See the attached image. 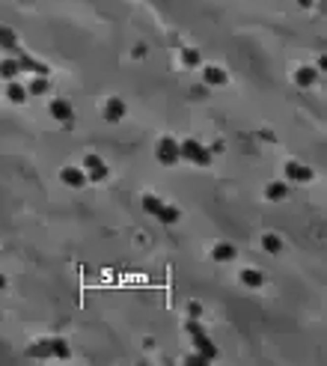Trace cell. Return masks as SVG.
Segmentation results:
<instances>
[{
  "label": "cell",
  "mask_w": 327,
  "mask_h": 366,
  "mask_svg": "<svg viewBox=\"0 0 327 366\" xmlns=\"http://www.w3.org/2000/svg\"><path fill=\"white\" fill-rule=\"evenodd\" d=\"M179 158L194 161V164H199V167H208V164H211V149L199 146L196 140H185V143H179Z\"/></svg>",
  "instance_id": "obj_1"
},
{
  "label": "cell",
  "mask_w": 327,
  "mask_h": 366,
  "mask_svg": "<svg viewBox=\"0 0 327 366\" xmlns=\"http://www.w3.org/2000/svg\"><path fill=\"white\" fill-rule=\"evenodd\" d=\"M158 161H161V164H176V161H179V143H176L173 137H164V140L158 143Z\"/></svg>",
  "instance_id": "obj_2"
},
{
  "label": "cell",
  "mask_w": 327,
  "mask_h": 366,
  "mask_svg": "<svg viewBox=\"0 0 327 366\" xmlns=\"http://www.w3.org/2000/svg\"><path fill=\"white\" fill-rule=\"evenodd\" d=\"M48 110H51V116H54L57 122H68V119L74 116V108H71V105H68L65 99H54Z\"/></svg>",
  "instance_id": "obj_3"
},
{
  "label": "cell",
  "mask_w": 327,
  "mask_h": 366,
  "mask_svg": "<svg viewBox=\"0 0 327 366\" xmlns=\"http://www.w3.org/2000/svg\"><path fill=\"white\" fill-rule=\"evenodd\" d=\"M60 179H63V185H68V188H80V185L87 182V173L77 170V167H63Z\"/></svg>",
  "instance_id": "obj_4"
},
{
  "label": "cell",
  "mask_w": 327,
  "mask_h": 366,
  "mask_svg": "<svg viewBox=\"0 0 327 366\" xmlns=\"http://www.w3.org/2000/svg\"><path fill=\"white\" fill-rule=\"evenodd\" d=\"M125 116V102L122 99H107V105H104V119L107 122H119Z\"/></svg>",
  "instance_id": "obj_5"
},
{
  "label": "cell",
  "mask_w": 327,
  "mask_h": 366,
  "mask_svg": "<svg viewBox=\"0 0 327 366\" xmlns=\"http://www.w3.org/2000/svg\"><path fill=\"white\" fill-rule=\"evenodd\" d=\"M286 176L294 179V182H309V179H312V170L303 167V164H297V161H289V164H286Z\"/></svg>",
  "instance_id": "obj_6"
},
{
  "label": "cell",
  "mask_w": 327,
  "mask_h": 366,
  "mask_svg": "<svg viewBox=\"0 0 327 366\" xmlns=\"http://www.w3.org/2000/svg\"><path fill=\"white\" fill-rule=\"evenodd\" d=\"M241 283L250 286V289H259V286H265V274L256 271V268H244L241 271Z\"/></svg>",
  "instance_id": "obj_7"
},
{
  "label": "cell",
  "mask_w": 327,
  "mask_h": 366,
  "mask_svg": "<svg viewBox=\"0 0 327 366\" xmlns=\"http://www.w3.org/2000/svg\"><path fill=\"white\" fill-rule=\"evenodd\" d=\"M6 99H9L12 105L27 102V86H24V83H18V80H9V86H6Z\"/></svg>",
  "instance_id": "obj_8"
},
{
  "label": "cell",
  "mask_w": 327,
  "mask_h": 366,
  "mask_svg": "<svg viewBox=\"0 0 327 366\" xmlns=\"http://www.w3.org/2000/svg\"><path fill=\"white\" fill-rule=\"evenodd\" d=\"M194 345L202 351V357H205V360H214V357H217V348L211 345V339H208L205 333H194Z\"/></svg>",
  "instance_id": "obj_9"
},
{
  "label": "cell",
  "mask_w": 327,
  "mask_h": 366,
  "mask_svg": "<svg viewBox=\"0 0 327 366\" xmlns=\"http://www.w3.org/2000/svg\"><path fill=\"white\" fill-rule=\"evenodd\" d=\"M315 80H318V72H315L312 66H303V69L294 72V83H297V86H312Z\"/></svg>",
  "instance_id": "obj_10"
},
{
  "label": "cell",
  "mask_w": 327,
  "mask_h": 366,
  "mask_svg": "<svg viewBox=\"0 0 327 366\" xmlns=\"http://www.w3.org/2000/svg\"><path fill=\"white\" fill-rule=\"evenodd\" d=\"M48 89H51V80H48L45 74H36V77L27 83V93H30V96H45Z\"/></svg>",
  "instance_id": "obj_11"
},
{
  "label": "cell",
  "mask_w": 327,
  "mask_h": 366,
  "mask_svg": "<svg viewBox=\"0 0 327 366\" xmlns=\"http://www.w3.org/2000/svg\"><path fill=\"white\" fill-rule=\"evenodd\" d=\"M15 45H18V33L12 27H0V48H3V51H15Z\"/></svg>",
  "instance_id": "obj_12"
},
{
  "label": "cell",
  "mask_w": 327,
  "mask_h": 366,
  "mask_svg": "<svg viewBox=\"0 0 327 366\" xmlns=\"http://www.w3.org/2000/svg\"><path fill=\"white\" fill-rule=\"evenodd\" d=\"M226 80H229V77H226L223 69H217V66H208V69H205V83H208V86H223Z\"/></svg>",
  "instance_id": "obj_13"
},
{
  "label": "cell",
  "mask_w": 327,
  "mask_h": 366,
  "mask_svg": "<svg viewBox=\"0 0 327 366\" xmlns=\"http://www.w3.org/2000/svg\"><path fill=\"white\" fill-rule=\"evenodd\" d=\"M211 256H214L217 262H229V259L235 256V247H232L229 241H220V244H214V250H211Z\"/></svg>",
  "instance_id": "obj_14"
},
{
  "label": "cell",
  "mask_w": 327,
  "mask_h": 366,
  "mask_svg": "<svg viewBox=\"0 0 327 366\" xmlns=\"http://www.w3.org/2000/svg\"><path fill=\"white\" fill-rule=\"evenodd\" d=\"M286 194H289V185H283V182H271V185L265 188V197L268 200H286Z\"/></svg>",
  "instance_id": "obj_15"
},
{
  "label": "cell",
  "mask_w": 327,
  "mask_h": 366,
  "mask_svg": "<svg viewBox=\"0 0 327 366\" xmlns=\"http://www.w3.org/2000/svg\"><path fill=\"white\" fill-rule=\"evenodd\" d=\"M18 60H3V63H0V77H3V80H15L18 77Z\"/></svg>",
  "instance_id": "obj_16"
},
{
  "label": "cell",
  "mask_w": 327,
  "mask_h": 366,
  "mask_svg": "<svg viewBox=\"0 0 327 366\" xmlns=\"http://www.w3.org/2000/svg\"><path fill=\"white\" fill-rule=\"evenodd\" d=\"M179 218H182V215H179V209H173V206H161V209H158V220H161V223H179Z\"/></svg>",
  "instance_id": "obj_17"
},
{
  "label": "cell",
  "mask_w": 327,
  "mask_h": 366,
  "mask_svg": "<svg viewBox=\"0 0 327 366\" xmlns=\"http://www.w3.org/2000/svg\"><path fill=\"white\" fill-rule=\"evenodd\" d=\"M18 69H21V72H36V74H45V66H42V63H36V60H30V57H18Z\"/></svg>",
  "instance_id": "obj_18"
},
{
  "label": "cell",
  "mask_w": 327,
  "mask_h": 366,
  "mask_svg": "<svg viewBox=\"0 0 327 366\" xmlns=\"http://www.w3.org/2000/svg\"><path fill=\"white\" fill-rule=\"evenodd\" d=\"M262 247H265L268 253H280V250H283V241H280V235H271V232H268V235H262Z\"/></svg>",
  "instance_id": "obj_19"
},
{
  "label": "cell",
  "mask_w": 327,
  "mask_h": 366,
  "mask_svg": "<svg viewBox=\"0 0 327 366\" xmlns=\"http://www.w3.org/2000/svg\"><path fill=\"white\" fill-rule=\"evenodd\" d=\"M104 179H107V167H104V161L96 164V167L87 173V182H104Z\"/></svg>",
  "instance_id": "obj_20"
},
{
  "label": "cell",
  "mask_w": 327,
  "mask_h": 366,
  "mask_svg": "<svg viewBox=\"0 0 327 366\" xmlns=\"http://www.w3.org/2000/svg\"><path fill=\"white\" fill-rule=\"evenodd\" d=\"M161 206H164V203H161L155 194H146V197H143V209H146L149 215H158V209H161Z\"/></svg>",
  "instance_id": "obj_21"
},
{
  "label": "cell",
  "mask_w": 327,
  "mask_h": 366,
  "mask_svg": "<svg viewBox=\"0 0 327 366\" xmlns=\"http://www.w3.org/2000/svg\"><path fill=\"white\" fill-rule=\"evenodd\" d=\"M51 354H54V357H63V360H65V357H68L71 351H68V345H65L63 339H51Z\"/></svg>",
  "instance_id": "obj_22"
},
{
  "label": "cell",
  "mask_w": 327,
  "mask_h": 366,
  "mask_svg": "<svg viewBox=\"0 0 327 366\" xmlns=\"http://www.w3.org/2000/svg\"><path fill=\"white\" fill-rule=\"evenodd\" d=\"M199 60H202V57H199V51H196V48L182 51V63H185V66H199Z\"/></svg>",
  "instance_id": "obj_23"
},
{
  "label": "cell",
  "mask_w": 327,
  "mask_h": 366,
  "mask_svg": "<svg viewBox=\"0 0 327 366\" xmlns=\"http://www.w3.org/2000/svg\"><path fill=\"white\" fill-rule=\"evenodd\" d=\"M96 164H101V158H98V155H87V158H84V167H87V170H93Z\"/></svg>",
  "instance_id": "obj_24"
},
{
  "label": "cell",
  "mask_w": 327,
  "mask_h": 366,
  "mask_svg": "<svg viewBox=\"0 0 327 366\" xmlns=\"http://www.w3.org/2000/svg\"><path fill=\"white\" fill-rule=\"evenodd\" d=\"M188 333H202V325L199 322H188Z\"/></svg>",
  "instance_id": "obj_25"
},
{
  "label": "cell",
  "mask_w": 327,
  "mask_h": 366,
  "mask_svg": "<svg viewBox=\"0 0 327 366\" xmlns=\"http://www.w3.org/2000/svg\"><path fill=\"white\" fill-rule=\"evenodd\" d=\"M199 313H202V307H199V304H191V316H194V319H196V316H199Z\"/></svg>",
  "instance_id": "obj_26"
},
{
  "label": "cell",
  "mask_w": 327,
  "mask_h": 366,
  "mask_svg": "<svg viewBox=\"0 0 327 366\" xmlns=\"http://www.w3.org/2000/svg\"><path fill=\"white\" fill-rule=\"evenodd\" d=\"M297 3H300V6H312V0H297Z\"/></svg>",
  "instance_id": "obj_27"
},
{
  "label": "cell",
  "mask_w": 327,
  "mask_h": 366,
  "mask_svg": "<svg viewBox=\"0 0 327 366\" xmlns=\"http://www.w3.org/2000/svg\"><path fill=\"white\" fill-rule=\"evenodd\" d=\"M6 286V277H3V274H0V289H3Z\"/></svg>",
  "instance_id": "obj_28"
}]
</instances>
